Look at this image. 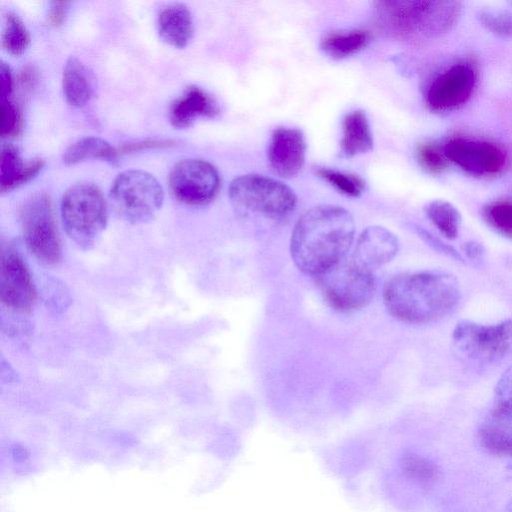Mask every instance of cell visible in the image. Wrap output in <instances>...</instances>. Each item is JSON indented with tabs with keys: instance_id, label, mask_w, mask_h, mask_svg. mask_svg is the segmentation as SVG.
<instances>
[{
	"instance_id": "6da1fadb",
	"label": "cell",
	"mask_w": 512,
	"mask_h": 512,
	"mask_svg": "<svg viewBox=\"0 0 512 512\" xmlns=\"http://www.w3.org/2000/svg\"><path fill=\"white\" fill-rule=\"evenodd\" d=\"M354 234V219L345 208L329 204L312 207L293 228L292 260L301 272L317 277L346 258Z\"/></svg>"
},
{
	"instance_id": "7a4b0ae2",
	"label": "cell",
	"mask_w": 512,
	"mask_h": 512,
	"mask_svg": "<svg viewBox=\"0 0 512 512\" xmlns=\"http://www.w3.org/2000/svg\"><path fill=\"white\" fill-rule=\"evenodd\" d=\"M388 313L409 324H427L451 314L461 298L460 284L449 273L420 271L389 278L382 290Z\"/></svg>"
},
{
	"instance_id": "3957f363",
	"label": "cell",
	"mask_w": 512,
	"mask_h": 512,
	"mask_svg": "<svg viewBox=\"0 0 512 512\" xmlns=\"http://www.w3.org/2000/svg\"><path fill=\"white\" fill-rule=\"evenodd\" d=\"M375 5L379 26L399 38L439 33L451 25L458 11L455 2L388 0Z\"/></svg>"
},
{
	"instance_id": "277c9868",
	"label": "cell",
	"mask_w": 512,
	"mask_h": 512,
	"mask_svg": "<svg viewBox=\"0 0 512 512\" xmlns=\"http://www.w3.org/2000/svg\"><path fill=\"white\" fill-rule=\"evenodd\" d=\"M233 207L242 214L280 220L291 214L297 203L293 190L276 179L249 173L236 177L229 186Z\"/></svg>"
},
{
	"instance_id": "5b68a950",
	"label": "cell",
	"mask_w": 512,
	"mask_h": 512,
	"mask_svg": "<svg viewBox=\"0 0 512 512\" xmlns=\"http://www.w3.org/2000/svg\"><path fill=\"white\" fill-rule=\"evenodd\" d=\"M61 218L70 239L82 249H89L108 220L107 204L101 191L89 183L69 187L61 200Z\"/></svg>"
},
{
	"instance_id": "8992f818",
	"label": "cell",
	"mask_w": 512,
	"mask_h": 512,
	"mask_svg": "<svg viewBox=\"0 0 512 512\" xmlns=\"http://www.w3.org/2000/svg\"><path fill=\"white\" fill-rule=\"evenodd\" d=\"M325 302L339 312L364 308L372 300L376 283L373 271L345 258L316 277Z\"/></svg>"
},
{
	"instance_id": "52a82bcc",
	"label": "cell",
	"mask_w": 512,
	"mask_h": 512,
	"mask_svg": "<svg viewBox=\"0 0 512 512\" xmlns=\"http://www.w3.org/2000/svg\"><path fill=\"white\" fill-rule=\"evenodd\" d=\"M109 197L113 210L120 218L139 224L149 221L159 211L164 192L150 173L127 170L114 179Z\"/></svg>"
},
{
	"instance_id": "ba28073f",
	"label": "cell",
	"mask_w": 512,
	"mask_h": 512,
	"mask_svg": "<svg viewBox=\"0 0 512 512\" xmlns=\"http://www.w3.org/2000/svg\"><path fill=\"white\" fill-rule=\"evenodd\" d=\"M451 341L456 354L465 360L479 364L498 362L512 350V319L494 324L460 321Z\"/></svg>"
},
{
	"instance_id": "9c48e42d",
	"label": "cell",
	"mask_w": 512,
	"mask_h": 512,
	"mask_svg": "<svg viewBox=\"0 0 512 512\" xmlns=\"http://www.w3.org/2000/svg\"><path fill=\"white\" fill-rule=\"evenodd\" d=\"M23 239L33 256L45 265H56L62 257L61 241L50 198L45 193L31 196L22 206Z\"/></svg>"
},
{
	"instance_id": "30bf717a",
	"label": "cell",
	"mask_w": 512,
	"mask_h": 512,
	"mask_svg": "<svg viewBox=\"0 0 512 512\" xmlns=\"http://www.w3.org/2000/svg\"><path fill=\"white\" fill-rule=\"evenodd\" d=\"M172 194L188 205H204L216 196L220 177L217 169L202 159L178 162L169 174Z\"/></svg>"
},
{
	"instance_id": "8fae6325",
	"label": "cell",
	"mask_w": 512,
	"mask_h": 512,
	"mask_svg": "<svg viewBox=\"0 0 512 512\" xmlns=\"http://www.w3.org/2000/svg\"><path fill=\"white\" fill-rule=\"evenodd\" d=\"M0 298L8 308L30 311L36 300V290L22 256L12 247L2 252L0 261Z\"/></svg>"
},
{
	"instance_id": "7c38bea8",
	"label": "cell",
	"mask_w": 512,
	"mask_h": 512,
	"mask_svg": "<svg viewBox=\"0 0 512 512\" xmlns=\"http://www.w3.org/2000/svg\"><path fill=\"white\" fill-rule=\"evenodd\" d=\"M447 159L474 175H492L502 170L505 154L486 141L465 138L450 139L443 148Z\"/></svg>"
},
{
	"instance_id": "4fadbf2b",
	"label": "cell",
	"mask_w": 512,
	"mask_h": 512,
	"mask_svg": "<svg viewBox=\"0 0 512 512\" xmlns=\"http://www.w3.org/2000/svg\"><path fill=\"white\" fill-rule=\"evenodd\" d=\"M476 83V74L468 64H456L436 77L426 92L431 110L444 111L465 103Z\"/></svg>"
},
{
	"instance_id": "5bb4252c",
	"label": "cell",
	"mask_w": 512,
	"mask_h": 512,
	"mask_svg": "<svg viewBox=\"0 0 512 512\" xmlns=\"http://www.w3.org/2000/svg\"><path fill=\"white\" fill-rule=\"evenodd\" d=\"M305 155L306 142L299 129L279 127L273 131L268 160L277 175L284 178L297 175L304 165Z\"/></svg>"
},
{
	"instance_id": "9a60e30c",
	"label": "cell",
	"mask_w": 512,
	"mask_h": 512,
	"mask_svg": "<svg viewBox=\"0 0 512 512\" xmlns=\"http://www.w3.org/2000/svg\"><path fill=\"white\" fill-rule=\"evenodd\" d=\"M399 242L388 229L369 226L359 235L351 258L361 266L373 271L389 263L397 254Z\"/></svg>"
},
{
	"instance_id": "2e32d148",
	"label": "cell",
	"mask_w": 512,
	"mask_h": 512,
	"mask_svg": "<svg viewBox=\"0 0 512 512\" xmlns=\"http://www.w3.org/2000/svg\"><path fill=\"white\" fill-rule=\"evenodd\" d=\"M216 100L204 89L189 86L169 107V120L174 127L185 128L200 117L214 118L219 114Z\"/></svg>"
},
{
	"instance_id": "e0dca14e",
	"label": "cell",
	"mask_w": 512,
	"mask_h": 512,
	"mask_svg": "<svg viewBox=\"0 0 512 512\" xmlns=\"http://www.w3.org/2000/svg\"><path fill=\"white\" fill-rule=\"evenodd\" d=\"M44 160L32 159L23 163L15 146H2L0 156V190L8 192L32 179L43 167Z\"/></svg>"
},
{
	"instance_id": "ac0fdd59",
	"label": "cell",
	"mask_w": 512,
	"mask_h": 512,
	"mask_svg": "<svg viewBox=\"0 0 512 512\" xmlns=\"http://www.w3.org/2000/svg\"><path fill=\"white\" fill-rule=\"evenodd\" d=\"M62 88L65 99L70 105L83 106L93 97L94 75L81 60L71 56L63 69Z\"/></svg>"
},
{
	"instance_id": "d6986e66",
	"label": "cell",
	"mask_w": 512,
	"mask_h": 512,
	"mask_svg": "<svg viewBox=\"0 0 512 512\" xmlns=\"http://www.w3.org/2000/svg\"><path fill=\"white\" fill-rule=\"evenodd\" d=\"M157 26L163 41L173 47L187 46L193 35L191 13L183 4H171L162 9Z\"/></svg>"
},
{
	"instance_id": "ffe728a7",
	"label": "cell",
	"mask_w": 512,
	"mask_h": 512,
	"mask_svg": "<svg viewBox=\"0 0 512 512\" xmlns=\"http://www.w3.org/2000/svg\"><path fill=\"white\" fill-rule=\"evenodd\" d=\"M340 147L342 155L348 158L372 149V132L364 111L353 110L344 116Z\"/></svg>"
},
{
	"instance_id": "44dd1931",
	"label": "cell",
	"mask_w": 512,
	"mask_h": 512,
	"mask_svg": "<svg viewBox=\"0 0 512 512\" xmlns=\"http://www.w3.org/2000/svg\"><path fill=\"white\" fill-rule=\"evenodd\" d=\"M482 447L496 456H512V416L491 410L479 430Z\"/></svg>"
},
{
	"instance_id": "7402d4cb",
	"label": "cell",
	"mask_w": 512,
	"mask_h": 512,
	"mask_svg": "<svg viewBox=\"0 0 512 512\" xmlns=\"http://www.w3.org/2000/svg\"><path fill=\"white\" fill-rule=\"evenodd\" d=\"M371 39L372 35L367 30H335L326 33L322 37L320 47L329 57L342 59L364 49Z\"/></svg>"
},
{
	"instance_id": "603a6c76",
	"label": "cell",
	"mask_w": 512,
	"mask_h": 512,
	"mask_svg": "<svg viewBox=\"0 0 512 512\" xmlns=\"http://www.w3.org/2000/svg\"><path fill=\"white\" fill-rule=\"evenodd\" d=\"M118 150L99 137H83L72 143L63 153V162L74 165L88 159H100L110 164L118 161Z\"/></svg>"
},
{
	"instance_id": "cb8c5ba5",
	"label": "cell",
	"mask_w": 512,
	"mask_h": 512,
	"mask_svg": "<svg viewBox=\"0 0 512 512\" xmlns=\"http://www.w3.org/2000/svg\"><path fill=\"white\" fill-rule=\"evenodd\" d=\"M425 213L444 237L450 240L458 237L462 218L453 204L445 200H433L426 205Z\"/></svg>"
},
{
	"instance_id": "d4e9b609",
	"label": "cell",
	"mask_w": 512,
	"mask_h": 512,
	"mask_svg": "<svg viewBox=\"0 0 512 512\" xmlns=\"http://www.w3.org/2000/svg\"><path fill=\"white\" fill-rule=\"evenodd\" d=\"M1 39L3 48L13 55H19L27 49L30 35L23 21L15 13L6 14Z\"/></svg>"
},
{
	"instance_id": "484cf974",
	"label": "cell",
	"mask_w": 512,
	"mask_h": 512,
	"mask_svg": "<svg viewBox=\"0 0 512 512\" xmlns=\"http://www.w3.org/2000/svg\"><path fill=\"white\" fill-rule=\"evenodd\" d=\"M476 18L490 33L502 38H512V10L481 8L476 12Z\"/></svg>"
},
{
	"instance_id": "4316f807",
	"label": "cell",
	"mask_w": 512,
	"mask_h": 512,
	"mask_svg": "<svg viewBox=\"0 0 512 512\" xmlns=\"http://www.w3.org/2000/svg\"><path fill=\"white\" fill-rule=\"evenodd\" d=\"M401 467L404 474L411 480L423 485L432 484L439 477L437 465L430 459L409 454L403 457Z\"/></svg>"
},
{
	"instance_id": "83f0119b",
	"label": "cell",
	"mask_w": 512,
	"mask_h": 512,
	"mask_svg": "<svg viewBox=\"0 0 512 512\" xmlns=\"http://www.w3.org/2000/svg\"><path fill=\"white\" fill-rule=\"evenodd\" d=\"M315 171L320 178L327 181L342 194L350 197H358L364 191L365 181L355 174L345 173L327 167H317Z\"/></svg>"
},
{
	"instance_id": "f1b7e54d",
	"label": "cell",
	"mask_w": 512,
	"mask_h": 512,
	"mask_svg": "<svg viewBox=\"0 0 512 512\" xmlns=\"http://www.w3.org/2000/svg\"><path fill=\"white\" fill-rule=\"evenodd\" d=\"M484 216L489 225L497 232L512 237V203H493L485 209Z\"/></svg>"
},
{
	"instance_id": "f546056e",
	"label": "cell",
	"mask_w": 512,
	"mask_h": 512,
	"mask_svg": "<svg viewBox=\"0 0 512 512\" xmlns=\"http://www.w3.org/2000/svg\"><path fill=\"white\" fill-rule=\"evenodd\" d=\"M492 410L512 416V365L505 370L495 386Z\"/></svg>"
},
{
	"instance_id": "4dcf8cb0",
	"label": "cell",
	"mask_w": 512,
	"mask_h": 512,
	"mask_svg": "<svg viewBox=\"0 0 512 512\" xmlns=\"http://www.w3.org/2000/svg\"><path fill=\"white\" fill-rule=\"evenodd\" d=\"M417 160L420 166L431 174H439L446 168L444 152L432 143L421 144L417 148Z\"/></svg>"
},
{
	"instance_id": "1f68e13d",
	"label": "cell",
	"mask_w": 512,
	"mask_h": 512,
	"mask_svg": "<svg viewBox=\"0 0 512 512\" xmlns=\"http://www.w3.org/2000/svg\"><path fill=\"white\" fill-rule=\"evenodd\" d=\"M1 107V136L3 138L16 136L22 127V117L18 107L10 99L1 101Z\"/></svg>"
},
{
	"instance_id": "d6a6232c",
	"label": "cell",
	"mask_w": 512,
	"mask_h": 512,
	"mask_svg": "<svg viewBox=\"0 0 512 512\" xmlns=\"http://www.w3.org/2000/svg\"><path fill=\"white\" fill-rule=\"evenodd\" d=\"M414 231L418 234V236L426 242L432 249L437 251L438 253L443 254L446 257H449L455 261L463 263V257L461 254L452 246L446 244L439 238L435 237L428 231L424 230L421 227L414 226Z\"/></svg>"
},
{
	"instance_id": "836d02e7",
	"label": "cell",
	"mask_w": 512,
	"mask_h": 512,
	"mask_svg": "<svg viewBox=\"0 0 512 512\" xmlns=\"http://www.w3.org/2000/svg\"><path fill=\"white\" fill-rule=\"evenodd\" d=\"M175 141L170 139H147L143 141H137L132 143H126L123 144L119 149V153H130V152H137L142 151L145 149H152V148H163V147H170L175 145Z\"/></svg>"
},
{
	"instance_id": "e575fe53",
	"label": "cell",
	"mask_w": 512,
	"mask_h": 512,
	"mask_svg": "<svg viewBox=\"0 0 512 512\" xmlns=\"http://www.w3.org/2000/svg\"><path fill=\"white\" fill-rule=\"evenodd\" d=\"M69 4L68 1L51 2L48 8L47 23L54 27L61 25L67 16Z\"/></svg>"
},
{
	"instance_id": "d590c367",
	"label": "cell",
	"mask_w": 512,
	"mask_h": 512,
	"mask_svg": "<svg viewBox=\"0 0 512 512\" xmlns=\"http://www.w3.org/2000/svg\"><path fill=\"white\" fill-rule=\"evenodd\" d=\"M1 101L9 100L13 90V78L10 67L6 63H1Z\"/></svg>"
},
{
	"instance_id": "8d00e7d4",
	"label": "cell",
	"mask_w": 512,
	"mask_h": 512,
	"mask_svg": "<svg viewBox=\"0 0 512 512\" xmlns=\"http://www.w3.org/2000/svg\"><path fill=\"white\" fill-rule=\"evenodd\" d=\"M465 256L474 262H480L484 256L483 246L475 241L466 242L463 245Z\"/></svg>"
},
{
	"instance_id": "74e56055",
	"label": "cell",
	"mask_w": 512,
	"mask_h": 512,
	"mask_svg": "<svg viewBox=\"0 0 512 512\" xmlns=\"http://www.w3.org/2000/svg\"><path fill=\"white\" fill-rule=\"evenodd\" d=\"M20 81L25 86H33L36 81V73L32 68H25L20 76Z\"/></svg>"
},
{
	"instance_id": "f35d334b",
	"label": "cell",
	"mask_w": 512,
	"mask_h": 512,
	"mask_svg": "<svg viewBox=\"0 0 512 512\" xmlns=\"http://www.w3.org/2000/svg\"><path fill=\"white\" fill-rule=\"evenodd\" d=\"M509 4L512 6V1H510Z\"/></svg>"
}]
</instances>
